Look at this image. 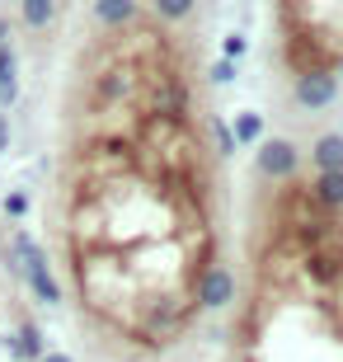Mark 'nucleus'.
Instances as JSON below:
<instances>
[{
	"instance_id": "nucleus-15",
	"label": "nucleus",
	"mask_w": 343,
	"mask_h": 362,
	"mask_svg": "<svg viewBox=\"0 0 343 362\" xmlns=\"http://www.w3.org/2000/svg\"><path fill=\"white\" fill-rule=\"evenodd\" d=\"M24 212H28L24 193H5V216H24Z\"/></svg>"
},
{
	"instance_id": "nucleus-8",
	"label": "nucleus",
	"mask_w": 343,
	"mask_h": 362,
	"mask_svg": "<svg viewBox=\"0 0 343 362\" xmlns=\"http://www.w3.org/2000/svg\"><path fill=\"white\" fill-rule=\"evenodd\" d=\"M259 132H264V118H259L254 108L236 113V127H231V136H236V141H259Z\"/></svg>"
},
{
	"instance_id": "nucleus-7",
	"label": "nucleus",
	"mask_w": 343,
	"mask_h": 362,
	"mask_svg": "<svg viewBox=\"0 0 343 362\" xmlns=\"http://www.w3.org/2000/svg\"><path fill=\"white\" fill-rule=\"evenodd\" d=\"M315 198L330 207V212H343V170H325L315 179Z\"/></svg>"
},
{
	"instance_id": "nucleus-14",
	"label": "nucleus",
	"mask_w": 343,
	"mask_h": 362,
	"mask_svg": "<svg viewBox=\"0 0 343 362\" xmlns=\"http://www.w3.org/2000/svg\"><path fill=\"white\" fill-rule=\"evenodd\" d=\"M245 52H250V42L240 38V33H226V57H231V62H240Z\"/></svg>"
},
{
	"instance_id": "nucleus-16",
	"label": "nucleus",
	"mask_w": 343,
	"mask_h": 362,
	"mask_svg": "<svg viewBox=\"0 0 343 362\" xmlns=\"http://www.w3.org/2000/svg\"><path fill=\"white\" fill-rule=\"evenodd\" d=\"M19 99V81H0V108H10Z\"/></svg>"
},
{
	"instance_id": "nucleus-3",
	"label": "nucleus",
	"mask_w": 343,
	"mask_h": 362,
	"mask_svg": "<svg viewBox=\"0 0 343 362\" xmlns=\"http://www.w3.org/2000/svg\"><path fill=\"white\" fill-rule=\"evenodd\" d=\"M296 165H301V156H296V146H291L287 136H273V141L259 146V170H264V175L287 179V175H296Z\"/></svg>"
},
{
	"instance_id": "nucleus-1",
	"label": "nucleus",
	"mask_w": 343,
	"mask_h": 362,
	"mask_svg": "<svg viewBox=\"0 0 343 362\" xmlns=\"http://www.w3.org/2000/svg\"><path fill=\"white\" fill-rule=\"evenodd\" d=\"M193 301H198V310H221L236 301V273L221 269V264H207V269L198 273V282H193Z\"/></svg>"
},
{
	"instance_id": "nucleus-19",
	"label": "nucleus",
	"mask_w": 343,
	"mask_h": 362,
	"mask_svg": "<svg viewBox=\"0 0 343 362\" xmlns=\"http://www.w3.org/2000/svg\"><path fill=\"white\" fill-rule=\"evenodd\" d=\"M0 42H10V19H0Z\"/></svg>"
},
{
	"instance_id": "nucleus-18",
	"label": "nucleus",
	"mask_w": 343,
	"mask_h": 362,
	"mask_svg": "<svg viewBox=\"0 0 343 362\" xmlns=\"http://www.w3.org/2000/svg\"><path fill=\"white\" fill-rule=\"evenodd\" d=\"M38 362H71V358H62V353H42Z\"/></svg>"
},
{
	"instance_id": "nucleus-9",
	"label": "nucleus",
	"mask_w": 343,
	"mask_h": 362,
	"mask_svg": "<svg viewBox=\"0 0 343 362\" xmlns=\"http://www.w3.org/2000/svg\"><path fill=\"white\" fill-rule=\"evenodd\" d=\"M14 344H19V353H24V358H42V334H38V325L33 320H19V339H14Z\"/></svg>"
},
{
	"instance_id": "nucleus-6",
	"label": "nucleus",
	"mask_w": 343,
	"mask_h": 362,
	"mask_svg": "<svg viewBox=\"0 0 343 362\" xmlns=\"http://www.w3.org/2000/svg\"><path fill=\"white\" fill-rule=\"evenodd\" d=\"M310 165H315L320 175H325V170H343V136H339V132L320 136L315 151H310Z\"/></svg>"
},
{
	"instance_id": "nucleus-17",
	"label": "nucleus",
	"mask_w": 343,
	"mask_h": 362,
	"mask_svg": "<svg viewBox=\"0 0 343 362\" xmlns=\"http://www.w3.org/2000/svg\"><path fill=\"white\" fill-rule=\"evenodd\" d=\"M0 151H10V113L0 108Z\"/></svg>"
},
{
	"instance_id": "nucleus-4",
	"label": "nucleus",
	"mask_w": 343,
	"mask_h": 362,
	"mask_svg": "<svg viewBox=\"0 0 343 362\" xmlns=\"http://www.w3.org/2000/svg\"><path fill=\"white\" fill-rule=\"evenodd\" d=\"M24 273H28V282H33V296H38V301H47V306H57V301H62V287H57V278H52V269H47V259H42L38 245L28 250Z\"/></svg>"
},
{
	"instance_id": "nucleus-20",
	"label": "nucleus",
	"mask_w": 343,
	"mask_h": 362,
	"mask_svg": "<svg viewBox=\"0 0 343 362\" xmlns=\"http://www.w3.org/2000/svg\"><path fill=\"white\" fill-rule=\"evenodd\" d=\"M339 66H343V57H339Z\"/></svg>"
},
{
	"instance_id": "nucleus-13",
	"label": "nucleus",
	"mask_w": 343,
	"mask_h": 362,
	"mask_svg": "<svg viewBox=\"0 0 343 362\" xmlns=\"http://www.w3.org/2000/svg\"><path fill=\"white\" fill-rule=\"evenodd\" d=\"M211 81H216V85H231V81H236V62H231V57H226V62H216V66H211Z\"/></svg>"
},
{
	"instance_id": "nucleus-12",
	"label": "nucleus",
	"mask_w": 343,
	"mask_h": 362,
	"mask_svg": "<svg viewBox=\"0 0 343 362\" xmlns=\"http://www.w3.org/2000/svg\"><path fill=\"white\" fill-rule=\"evenodd\" d=\"M0 81H19L14 76V47L10 42H0Z\"/></svg>"
},
{
	"instance_id": "nucleus-2",
	"label": "nucleus",
	"mask_w": 343,
	"mask_h": 362,
	"mask_svg": "<svg viewBox=\"0 0 343 362\" xmlns=\"http://www.w3.org/2000/svg\"><path fill=\"white\" fill-rule=\"evenodd\" d=\"M334 94H339V76H334V66L296 71V104H301V108H330Z\"/></svg>"
},
{
	"instance_id": "nucleus-11",
	"label": "nucleus",
	"mask_w": 343,
	"mask_h": 362,
	"mask_svg": "<svg viewBox=\"0 0 343 362\" xmlns=\"http://www.w3.org/2000/svg\"><path fill=\"white\" fill-rule=\"evenodd\" d=\"M24 24L28 28H47L52 24V0H24Z\"/></svg>"
},
{
	"instance_id": "nucleus-10",
	"label": "nucleus",
	"mask_w": 343,
	"mask_h": 362,
	"mask_svg": "<svg viewBox=\"0 0 343 362\" xmlns=\"http://www.w3.org/2000/svg\"><path fill=\"white\" fill-rule=\"evenodd\" d=\"M193 5H198V0H156V14L165 19V24H179V19L193 14Z\"/></svg>"
},
{
	"instance_id": "nucleus-5",
	"label": "nucleus",
	"mask_w": 343,
	"mask_h": 362,
	"mask_svg": "<svg viewBox=\"0 0 343 362\" xmlns=\"http://www.w3.org/2000/svg\"><path fill=\"white\" fill-rule=\"evenodd\" d=\"M94 19L108 28H127L136 19V0H94Z\"/></svg>"
}]
</instances>
